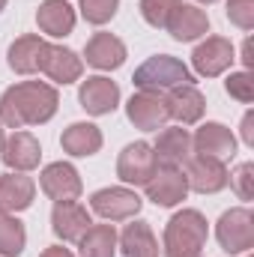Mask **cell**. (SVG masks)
<instances>
[{
	"mask_svg": "<svg viewBox=\"0 0 254 257\" xmlns=\"http://www.w3.org/2000/svg\"><path fill=\"white\" fill-rule=\"evenodd\" d=\"M57 105H60V96L51 84L21 81L0 96V123L9 128L42 126L57 114Z\"/></svg>",
	"mask_w": 254,
	"mask_h": 257,
	"instance_id": "obj_1",
	"label": "cell"
},
{
	"mask_svg": "<svg viewBox=\"0 0 254 257\" xmlns=\"http://www.w3.org/2000/svg\"><path fill=\"white\" fill-rule=\"evenodd\" d=\"M206 239V218L197 209H183L165 227V257H203Z\"/></svg>",
	"mask_w": 254,
	"mask_h": 257,
	"instance_id": "obj_2",
	"label": "cell"
},
{
	"mask_svg": "<svg viewBox=\"0 0 254 257\" xmlns=\"http://www.w3.org/2000/svg\"><path fill=\"white\" fill-rule=\"evenodd\" d=\"M132 84L144 93H168L180 84H194V75L189 72V66L171 54H156L147 63H141L132 75Z\"/></svg>",
	"mask_w": 254,
	"mask_h": 257,
	"instance_id": "obj_3",
	"label": "cell"
},
{
	"mask_svg": "<svg viewBox=\"0 0 254 257\" xmlns=\"http://www.w3.org/2000/svg\"><path fill=\"white\" fill-rule=\"evenodd\" d=\"M218 245L227 254H245L254 248V215L248 206H233L227 209L218 224H215Z\"/></svg>",
	"mask_w": 254,
	"mask_h": 257,
	"instance_id": "obj_4",
	"label": "cell"
},
{
	"mask_svg": "<svg viewBox=\"0 0 254 257\" xmlns=\"http://www.w3.org/2000/svg\"><path fill=\"white\" fill-rule=\"evenodd\" d=\"M147 197L156 203V206H177L186 200L189 194V183H186V174L180 168H168V165H156L153 177L147 180Z\"/></svg>",
	"mask_w": 254,
	"mask_h": 257,
	"instance_id": "obj_5",
	"label": "cell"
},
{
	"mask_svg": "<svg viewBox=\"0 0 254 257\" xmlns=\"http://www.w3.org/2000/svg\"><path fill=\"white\" fill-rule=\"evenodd\" d=\"M186 183H189L191 192H197V194H215L230 183V174H227L221 159L191 156L186 162Z\"/></svg>",
	"mask_w": 254,
	"mask_h": 257,
	"instance_id": "obj_6",
	"label": "cell"
},
{
	"mask_svg": "<svg viewBox=\"0 0 254 257\" xmlns=\"http://www.w3.org/2000/svg\"><path fill=\"white\" fill-rule=\"evenodd\" d=\"M126 117H129V123L135 128H141V132H159V128H165V123L171 120L168 105H165V96L162 93H144V90L129 99Z\"/></svg>",
	"mask_w": 254,
	"mask_h": 257,
	"instance_id": "obj_7",
	"label": "cell"
},
{
	"mask_svg": "<svg viewBox=\"0 0 254 257\" xmlns=\"http://www.w3.org/2000/svg\"><path fill=\"white\" fill-rule=\"evenodd\" d=\"M90 206L105 221H126V218L141 212V197H138V192H132V189L111 186V189H99V192L93 194L90 197Z\"/></svg>",
	"mask_w": 254,
	"mask_h": 257,
	"instance_id": "obj_8",
	"label": "cell"
},
{
	"mask_svg": "<svg viewBox=\"0 0 254 257\" xmlns=\"http://www.w3.org/2000/svg\"><path fill=\"white\" fill-rule=\"evenodd\" d=\"M156 171V156H153V144L147 141H135L117 159V177L126 186H147V180Z\"/></svg>",
	"mask_w": 254,
	"mask_h": 257,
	"instance_id": "obj_9",
	"label": "cell"
},
{
	"mask_svg": "<svg viewBox=\"0 0 254 257\" xmlns=\"http://www.w3.org/2000/svg\"><path fill=\"white\" fill-rule=\"evenodd\" d=\"M78 102H81V108H84L87 114L105 117V114H111V111L117 108V102H120V87H117L111 78H105V75H93V78H87V81L81 84Z\"/></svg>",
	"mask_w": 254,
	"mask_h": 257,
	"instance_id": "obj_10",
	"label": "cell"
},
{
	"mask_svg": "<svg viewBox=\"0 0 254 257\" xmlns=\"http://www.w3.org/2000/svg\"><path fill=\"white\" fill-rule=\"evenodd\" d=\"M39 186H42V192L48 194L54 203H60V200H78L81 197V174L75 171V165H69V162H54V165H48L42 174H39Z\"/></svg>",
	"mask_w": 254,
	"mask_h": 257,
	"instance_id": "obj_11",
	"label": "cell"
},
{
	"mask_svg": "<svg viewBox=\"0 0 254 257\" xmlns=\"http://www.w3.org/2000/svg\"><path fill=\"white\" fill-rule=\"evenodd\" d=\"M230 63H233V45H230V39H224V36H209V39L200 42V45L194 48V54H191L194 72L203 75V78H215V75L227 72Z\"/></svg>",
	"mask_w": 254,
	"mask_h": 257,
	"instance_id": "obj_12",
	"label": "cell"
},
{
	"mask_svg": "<svg viewBox=\"0 0 254 257\" xmlns=\"http://www.w3.org/2000/svg\"><path fill=\"white\" fill-rule=\"evenodd\" d=\"M0 159L9 171H33L42 159V147L39 141L30 135V132H12L6 141H3V150H0Z\"/></svg>",
	"mask_w": 254,
	"mask_h": 257,
	"instance_id": "obj_13",
	"label": "cell"
},
{
	"mask_svg": "<svg viewBox=\"0 0 254 257\" xmlns=\"http://www.w3.org/2000/svg\"><path fill=\"white\" fill-rule=\"evenodd\" d=\"M93 218L87 212V206H81L78 200H60L54 203L51 212V230L63 239V242H78L87 230H90Z\"/></svg>",
	"mask_w": 254,
	"mask_h": 257,
	"instance_id": "obj_14",
	"label": "cell"
},
{
	"mask_svg": "<svg viewBox=\"0 0 254 257\" xmlns=\"http://www.w3.org/2000/svg\"><path fill=\"white\" fill-rule=\"evenodd\" d=\"M191 150L197 156H209V159H233L236 156V138L233 132L221 123H203L191 138Z\"/></svg>",
	"mask_w": 254,
	"mask_h": 257,
	"instance_id": "obj_15",
	"label": "cell"
},
{
	"mask_svg": "<svg viewBox=\"0 0 254 257\" xmlns=\"http://www.w3.org/2000/svg\"><path fill=\"white\" fill-rule=\"evenodd\" d=\"M165 105H168L171 120H177L180 126L197 123L203 117V111H206V99H203V93L194 84H180V87L168 90L165 93Z\"/></svg>",
	"mask_w": 254,
	"mask_h": 257,
	"instance_id": "obj_16",
	"label": "cell"
},
{
	"mask_svg": "<svg viewBox=\"0 0 254 257\" xmlns=\"http://www.w3.org/2000/svg\"><path fill=\"white\" fill-rule=\"evenodd\" d=\"M153 156L156 165H168V168H183L191 159V135L189 128L174 126L159 132V141L153 144Z\"/></svg>",
	"mask_w": 254,
	"mask_h": 257,
	"instance_id": "obj_17",
	"label": "cell"
},
{
	"mask_svg": "<svg viewBox=\"0 0 254 257\" xmlns=\"http://www.w3.org/2000/svg\"><path fill=\"white\" fill-rule=\"evenodd\" d=\"M165 27H168V33L177 42H194V39H200V36L209 33V18H206L203 9H197L191 3H180L171 12V18H168Z\"/></svg>",
	"mask_w": 254,
	"mask_h": 257,
	"instance_id": "obj_18",
	"label": "cell"
},
{
	"mask_svg": "<svg viewBox=\"0 0 254 257\" xmlns=\"http://www.w3.org/2000/svg\"><path fill=\"white\" fill-rule=\"evenodd\" d=\"M51 81L57 84H75L84 72V60L72 51V48H63V45H51L45 48V57H42V69Z\"/></svg>",
	"mask_w": 254,
	"mask_h": 257,
	"instance_id": "obj_19",
	"label": "cell"
},
{
	"mask_svg": "<svg viewBox=\"0 0 254 257\" xmlns=\"http://www.w3.org/2000/svg\"><path fill=\"white\" fill-rule=\"evenodd\" d=\"M84 57L93 69H102V72H111V69H120L126 63V45L111 36V33H96L87 48H84Z\"/></svg>",
	"mask_w": 254,
	"mask_h": 257,
	"instance_id": "obj_20",
	"label": "cell"
},
{
	"mask_svg": "<svg viewBox=\"0 0 254 257\" xmlns=\"http://www.w3.org/2000/svg\"><path fill=\"white\" fill-rule=\"evenodd\" d=\"M36 197V183L24 174H3L0 177V212H21L33 203Z\"/></svg>",
	"mask_w": 254,
	"mask_h": 257,
	"instance_id": "obj_21",
	"label": "cell"
},
{
	"mask_svg": "<svg viewBox=\"0 0 254 257\" xmlns=\"http://www.w3.org/2000/svg\"><path fill=\"white\" fill-rule=\"evenodd\" d=\"M45 48L48 42L42 36H18L12 45H9V66L12 72L18 75H33L42 69V57H45Z\"/></svg>",
	"mask_w": 254,
	"mask_h": 257,
	"instance_id": "obj_22",
	"label": "cell"
},
{
	"mask_svg": "<svg viewBox=\"0 0 254 257\" xmlns=\"http://www.w3.org/2000/svg\"><path fill=\"white\" fill-rule=\"evenodd\" d=\"M36 24L42 33H48L54 39L69 36L75 30V9L66 0H45L36 12Z\"/></svg>",
	"mask_w": 254,
	"mask_h": 257,
	"instance_id": "obj_23",
	"label": "cell"
},
{
	"mask_svg": "<svg viewBox=\"0 0 254 257\" xmlns=\"http://www.w3.org/2000/svg\"><path fill=\"white\" fill-rule=\"evenodd\" d=\"M60 144H63V150L69 156L87 159V156H96L102 150V132H99V126H93V123H72L63 132Z\"/></svg>",
	"mask_w": 254,
	"mask_h": 257,
	"instance_id": "obj_24",
	"label": "cell"
},
{
	"mask_svg": "<svg viewBox=\"0 0 254 257\" xmlns=\"http://www.w3.org/2000/svg\"><path fill=\"white\" fill-rule=\"evenodd\" d=\"M114 254H117L114 224H90V230L78 239V257H114Z\"/></svg>",
	"mask_w": 254,
	"mask_h": 257,
	"instance_id": "obj_25",
	"label": "cell"
},
{
	"mask_svg": "<svg viewBox=\"0 0 254 257\" xmlns=\"http://www.w3.org/2000/svg\"><path fill=\"white\" fill-rule=\"evenodd\" d=\"M120 248H123L126 257H159L156 233L150 230L147 221H132V224H126V230L120 236Z\"/></svg>",
	"mask_w": 254,
	"mask_h": 257,
	"instance_id": "obj_26",
	"label": "cell"
},
{
	"mask_svg": "<svg viewBox=\"0 0 254 257\" xmlns=\"http://www.w3.org/2000/svg\"><path fill=\"white\" fill-rule=\"evenodd\" d=\"M27 245V230L24 224L9 215V212H0V257H18Z\"/></svg>",
	"mask_w": 254,
	"mask_h": 257,
	"instance_id": "obj_27",
	"label": "cell"
},
{
	"mask_svg": "<svg viewBox=\"0 0 254 257\" xmlns=\"http://www.w3.org/2000/svg\"><path fill=\"white\" fill-rule=\"evenodd\" d=\"M177 6L180 0H141V15L150 27H165Z\"/></svg>",
	"mask_w": 254,
	"mask_h": 257,
	"instance_id": "obj_28",
	"label": "cell"
},
{
	"mask_svg": "<svg viewBox=\"0 0 254 257\" xmlns=\"http://www.w3.org/2000/svg\"><path fill=\"white\" fill-rule=\"evenodd\" d=\"M117 6H120V0H81V15H84V21L99 27L117 15Z\"/></svg>",
	"mask_w": 254,
	"mask_h": 257,
	"instance_id": "obj_29",
	"label": "cell"
},
{
	"mask_svg": "<svg viewBox=\"0 0 254 257\" xmlns=\"http://www.w3.org/2000/svg\"><path fill=\"white\" fill-rule=\"evenodd\" d=\"M224 87H227V93H230L236 102H242V105L254 102V78H251V72H230V78L224 81Z\"/></svg>",
	"mask_w": 254,
	"mask_h": 257,
	"instance_id": "obj_30",
	"label": "cell"
},
{
	"mask_svg": "<svg viewBox=\"0 0 254 257\" xmlns=\"http://www.w3.org/2000/svg\"><path fill=\"white\" fill-rule=\"evenodd\" d=\"M230 186H233V192L239 194V200H251L254 197V165L251 162H242L230 174Z\"/></svg>",
	"mask_w": 254,
	"mask_h": 257,
	"instance_id": "obj_31",
	"label": "cell"
},
{
	"mask_svg": "<svg viewBox=\"0 0 254 257\" xmlns=\"http://www.w3.org/2000/svg\"><path fill=\"white\" fill-rule=\"evenodd\" d=\"M227 18L239 30L254 27V0H227Z\"/></svg>",
	"mask_w": 254,
	"mask_h": 257,
	"instance_id": "obj_32",
	"label": "cell"
},
{
	"mask_svg": "<svg viewBox=\"0 0 254 257\" xmlns=\"http://www.w3.org/2000/svg\"><path fill=\"white\" fill-rule=\"evenodd\" d=\"M242 141H245L248 147H254V114L251 111L242 117Z\"/></svg>",
	"mask_w": 254,
	"mask_h": 257,
	"instance_id": "obj_33",
	"label": "cell"
},
{
	"mask_svg": "<svg viewBox=\"0 0 254 257\" xmlns=\"http://www.w3.org/2000/svg\"><path fill=\"white\" fill-rule=\"evenodd\" d=\"M39 257H75V254L69 248H63V245H51V248H45Z\"/></svg>",
	"mask_w": 254,
	"mask_h": 257,
	"instance_id": "obj_34",
	"label": "cell"
},
{
	"mask_svg": "<svg viewBox=\"0 0 254 257\" xmlns=\"http://www.w3.org/2000/svg\"><path fill=\"white\" fill-rule=\"evenodd\" d=\"M242 60H245V66L254 63V57H251V42H245V45H242Z\"/></svg>",
	"mask_w": 254,
	"mask_h": 257,
	"instance_id": "obj_35",
	"label": "cell"
},
{
	"mask_svg": "<svg viewBox=\"0 0 254 257\" xmlns=\"http://www.w3.org/2000/svg\"><path fill=\"white\" fill-rule=\"evenodd\" d=\"M3 141H6V138H3V128H0V150H3Z\"/></svg>",
	"mask_w": 254,
	"mask_h": 257,
	"instance_id": "obj_36",
	"label": "cell"
},
{
	"mask_svg": "<svg viewBox=\"0 0 254 257\" xmlns=\"http://www.w3.org/2000/svg\"><path fill=\"white\" fill-rule=\"evenodd\" d=\"M197 3H215V0H197Z\"/></svg>",
	"mask_w": 254,
	"mask_h": 257,
	"instance_id": "obj_37",
	"label": "cell"
},
{
	"mask_svg": "<svg viewBox=\"0 0 254 257\" xmlns=\"http://www.w3.org/2000/svg\"><path fill=\"white\" fill-rule=\"evenodd\" d=\"M3 6H6V0H0V12H3Z\"/></svg>",
	"mask_w": 254,
	"mask_h": 257,
	"instance_id": "obj_38",
	"label": "cell"
}]
</instances>
